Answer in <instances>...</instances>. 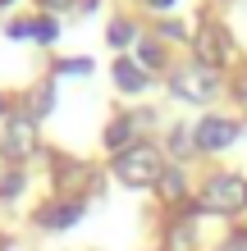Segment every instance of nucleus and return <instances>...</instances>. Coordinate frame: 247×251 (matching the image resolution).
<instances>
[{"label": "nucleus", "mask_w": 247, "mask_h": 251, "mask_svg": "<svg viewBox=\"0 0 247 251\" xmlns=\"http://www.w3.org/2000/svg\"><path fill=\"white\" fill-rule=\"evenodd\" d=\"M114 174H119V183H128V187H151V183H161V174H165L161 151L147 146V142L128 146V151L114 155Z\"/></svg>", "instance_id": "obj_1"}, {"label": "nucleus", "mask_w": 247, "mask_h": 251, "mask_svg": "<svg viewBox=\"0 0 247 251\" xmlns=\"http://www.w3.org/2000/svg\"><path fill=\"white\" fill-rule=\"evenodd\" d=\"M247 205V183L224 174V178H211L206 192H201V210H215V215H238Z\"/></svg>", "instance_id": "obj_2"}, {"label": "nucleus", "mask_w": 247, "mask_h": 251, "mask_svg": "<svg viewBox=\"0 0 247 251\" xmlns=\"http://www.w3.org/2000/svg\"><path fill=\"white\" fill-rule=\"evenodd\" d=\"M192 50H197V64L220 69V64L229 60V50H234V41H229V32H224L220 23H201L197 37H192Z\"/></svg>", "instance_id": "obj_3"}, {"label": "nucleus", "mask_w": 247, "mask_h": 251, "mask_svg": "<svg viewBox=\"0 0 247 251\" xmlns=\"http://www.w3.org/2000/svg\"><path fill=\"white\" fill-rule=\"evenodd\" d=\"M174 92L188 96V100H211L215 92H220V78H215V69L192 64V69H179V73H174Z\"/></svg>", "instance_id": "obj_4"}, {"label": "nucleus", "mask_w": 247, "mask_h": 251, "mask_svg": "<svg viewBox=\"0 0 247 251\" xmlns=\"http://www.w3.org/2000/svg\"><path fill=\"white\" fill-rule=\"evenodd\" d=\"M234 137H238V124H229V119H201L197 132H192V142L201 151H224Z\"/></svg>", "instance_id": "obj_5"}, {"label": "nucleus", "mask_w": 247, "mask_h": 251, "mask_svg": "<svg viewBox=\"0 0 247 251\" xmlns=\"http://www.w3.org/2000/svg\"><path fill=\"white\" fill-rule=\"evenodd\" d=\"M5 151L9 155H32L37 151V137H32V119H14L9 124V132H5Z\"/></svg>", "instance_id": "obj_6"}, {"label": "nucleus", "mask_w": 247, "mask_h": 251, "mask_svg": "<svg viewBox=\"0 0 247 251\" xmlns=\"http://www.w3.org/2000/svg\"><path fill=\"white\" fill-rule=\"evenodd\" d=\"M82 219V205H46V210L37 215V224L41 228H69V224H78Z\"/></svg>", "instance_id": "obj_7"}, {"label": "nucleus", "mask_w": 247, "mask_h": 251, "mask_svg": "<svg viewBox=\"0 0 247 251\" xmlns=\"http://www.w3.org/2000/svg\"><path fill=\"white\" fill-rule=\"evenodd\" d=\"M114 82H119L124 92H142V87H147V73L137 64H128V60H114Z\"/></svg>", "instance_id": "obj_8"}, {"label": "nucleus", "mask_w": 247, "mask_h": 251, "mask_svg": "<svg viewBox=\"0 0 247 251\" xmlns=\"http://www.w3.org/2000/svg\"><path fill=\"white\" fill-rule=\"evenodd\" d=\"M142 119H147V114H142ZM142 119H114V124L106 128V146H124V151H128V137H133V128H137Z\"/></svg>", "instance_id": "obj_9"}, {"label": "nucleus", "mask_w": 247, "mask_h": 251, "mask_svg": "<svg viewBox=\"0 0 247 251\" xmlns=\"http://www.w3.org/2000/svg\"><path fill=\"white\" fill-rule=\"evenodd\" d=\"M161 187H165V197H169V201H179V197H183V183H179V174H174V169L161 174Z\"/></svg>", "instance_id": "obj_10"}, {"label": "nucleus", "mask_w": 247, "mask_h": 251, "mask_svg": "<svg viewBox=\"0 0 247 251\" xmlns=\"http://www.w3.org/2000/svg\"><path fill=\"white\" fill-rule=\"evenodd\" d=\"M110 46H128V41H133V27H128V23H110Z\"/></svg>", "instance_id": "obj_11"}, {"label": "nucleus", "mask_w": 247, "mask_h": 251, "mask_svg": "<svg viewBox=\"0 0 247 251\" xmlns=\"http://www.w3.org/2000/svg\"><path fill=\"white\" fill-rule=\"evenodd\" d=\"M32 37H37V41H51V37H55V23H51V19H37V23H32Z\"/></svg>", "instance_id": "obj_12"}, {"label": "nucleus", "mask_w": 247, "mask_h": 251, "mask_svg": "<svg viewBox=\"0 0 247 251\" xmlns=\"http://www.w3.org/2000/svg\"><path fill=\"white\" fill-rule=\"evenodd\" d=\"M220 251H247V233H234V238H229Z\"/></svg>", "instance_id": "obj_13"}, {"label": "nucleus", "mask_w": 247, "mask_h": 251, "mask_svg": "<svg viewBox=\"0 0 247 251\" xmlns=\"http://www.w3.org/2000/svg\"><path fill=\"white\" fill-rule=\"evenodd\" d=\"M137 55H142V64H151V69H156V64H161V55H156V46H142Z\"/></svg>", "instance_id": "obj_14"}, {"label": "nucleus", "mask_w": 247, "mask_h": 251, "mask_svg": "<svg viewBox=\"0 0 247 251\" xmlns=\"http://www.w3.org/2000/svg\"><path fill=\"white\" fill-rule=\"evenodd\" d=\"M87 69H92V64H87V60H69L60 73H87Z\"/></svg>", "instance_id": "obj_15"}, {"label": "nucleus", "mask_w": 247, "mask_h": 251, "mask_svg": "<svg viewBox=\"0 0 247 251\" xmlns=\"http://www.w3.org/2000/svg\"><path fill=\"white\" fill-rule=\"evenodd\" d=\"M41 5H46V9H64L69 0H41Z\"/></svg>", "instance_id": "obj_16"}, {"label": "nucleus", "mask_w": 247, "mask_h": 251, "mask_svg": "<svg viewBox=\"0 0 247 251\" xmlns=\"http://www.w3.org/2000/svg\"><path fill=\"white\" fill-rule=\"evenodd\" d=\"M243 100H247V78H243Z\"/></svg>", "instance_id": "obj_17"}, {"label": "nucleus", "mask_w": 247, "mask_h": 251, "mask_svg": "<svg viewBox=\"0 0 247 251\" xmlns=\"http://www.w3.org/2000/svg\"><path fill=\"white\" fill-rule=\"evenodd\" d=\"M156 5H169V0H156Z\"/></svg>", "instance_id": "obj_18"}, {"label": "nucleus", "mask_w": 247, "mask_h": 251, "mask_svg": "<svg viewBox=\"0 0 247 251\" xmlns=\"http://www.w3.org/2000/svg\"><path fill=\"white\" fill-rule=\"evenodd\" d=\"M0 5H9V0H0Z\"/></svg>", "instance_id": "obj_19"}]
</instances>
